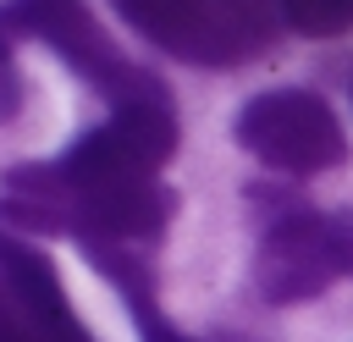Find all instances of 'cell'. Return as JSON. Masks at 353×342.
<instances>
[{"instance_id": "52a82bcc", "label": "cell", "mask_w": 353, "mask_h": 342, "mask_svg": "<svg viewBox=\"0 0 353 342\" xmlns=\"http://www.w3.org/2000/svg\"><path fill=\"white\" fill-rule=\"evenodd\" d=\"M276 17L303 39H336L353 28V0H276Z\"/></svg>"}, {"instance_id": "6da1fadb", "label": "cell", "mask_w": 353, "mask_h": 342, "mask_svg": "<svg viewBox=\"0 0 353 342\" xmlns=\"http://www.w3.org/2000/svg\"><path fill=\"white\" fill-rule=\"evenodd\" d=\"M176 143L182 127L165 94L116 105L50 165H11L0 177V226L72 232L77 248H149L176 210L160 182Z\"/></svg>"}, {"instance_id": "ba28073f", "label": "cell", "mask_w": 353, "mask_h": 342, "mask_svg": "<svg viewBox=\"0 0 353 342\" xmlns=\"http://www.w3.org/2000/svg\"><path fill=\"white\" fill-rule=\"evenodd\" d=\"M0 77H11V33H6V22H0Z\"/></svg>"}, {"instance_id": "5b68a950", "label": "cell", "mask_w": 353, "mask_h": 342, "mask_svg": "<svg viewBox=\"0 0 353 342\" xmlns=\"http://www.w3.org/2000/svg\"><path fill=\"white\" fill-rule=\"evenodd\" d=\"M0 22L17 28V33H28V39H44L77 77H88L110 99V110L116 105H132V99H149V94H165V83L154 72L132 66L110 44V33L94 22V11L83 0H6L0 6Z\"/></svg>"}, {"instance_id": "7a4b0ae2", "label": "cell", "mask_w": 353, "mask_h": 342, "mask_svg": "<svg viewBox=\"0 0 353 342\" xmlns=\"http://www.w3.org/2000/svg\"><path fill=\"white\" fill-rule=\"evenodd\" d=\"M116 11L188 66H243L276 39V0H116Z\"/></svg>"}, {"instance_id": "8992f818", "label": "cell", "mask_w": 353, "mask_h": 342, "mask_svg": "<svg viewBox=\"0 0 353 342\" xmlns=\"http://www.w3.org/2000/svg\"><path fill=\"white\" fill-rule=\"evenodd\" d=\"M83 254H88V265L121 292V303H127V314H132V325H138L143 342H199V336L176 331V325L160 314V303H154V270H149L143 248H83Z\"/></svg>"}, {"instance_id": "3957f363", "label": "cell", "mask_w": 353, "mask_h": 342, "mask_svg": "<svg viewBox=\"0 0 353 342\" xmlns=\"http://www.w3.org/2000/svg\"><path fill=\"white\" fill-rule=\"evenodd\" d=\"M353 276V210H287L265 221L254 287L265 303H309Z\"/></svg>"}, {"instance_id": "277c9868", "label": "cell", "mask_w": 353, "mask_h": 342, "mask_svg": "<svg viewBox=\"0 0 353 342\" xmlns=\"http://www.w3.org/2000/svg\"><path fill=\"white\" fill-rule=\"evenodd\" d=\"M237 149H248L265 171L281 177H314L347 160V132L336 110L309 88H265L254 94L232 121Z\"/></svg>"}]
</instances>
